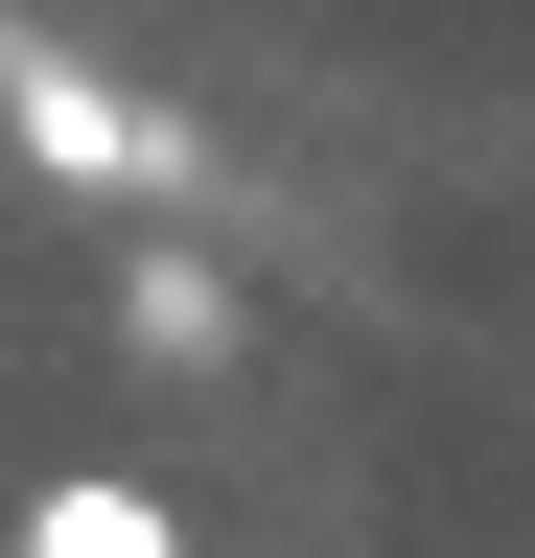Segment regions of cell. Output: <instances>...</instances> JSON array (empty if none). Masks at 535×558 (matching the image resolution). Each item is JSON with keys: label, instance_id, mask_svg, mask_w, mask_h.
Returning a JSON list of instances; mask_svg holds the SVG:
<instances>
[{"label": "cell", "instance_id": "cell-1", "mask_svg": "<svg viewBox=\"0 0 535 558\" xmlns=\"http://www.w3.org/2000/svg\"><path fill=\"white\" fill-rule=\"evenodd\" d=\"M0 94H24V163H71V186H186V117H141L117 70L24 47V24H0Z\"/></svg>", "mask_w": 535, "mask_h": 558}, {"label": "cell", "instance_id": "cell-2", "mask_svg": "<svg viewBox=\"0 0 535 558\" xmlns=\"http://www.w3.org/2000/svg\"><path fill=\"white\" fill-rule=\"evenodd\" d=\"M117 349H141V373H233V279L210 256H141L117 279Z\"/></svg>", "mask_w": 535, "mask_h": 558}, {"label": "cell", "instance_id": "cell-3", "mask_svg": "<svg viewBox=\"0 0 535 558\" xmlns=\"http://www.w3.org/2000/svg\"><path fill=\"white\" fill-rule=\"evenodd\" d=\"M24 558H186V535H163V488H47Z\"/></svg>", "mask_w": 535, "mask_h": 558}]
</instances>
